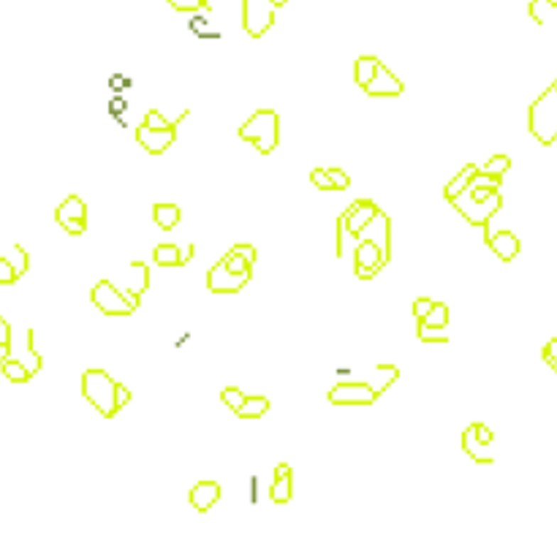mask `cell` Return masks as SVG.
Segmentation results:
<instances>
[{
    "label": "cell",
    "mask_w": 557,
    "mask_h": 557,
    "mask_svg": "<svg viewBox=\"0 0 557 557\" xmlns=\"http://www.w3.org/2000/svg\"><path fill=\"white\" fill-rule=\"evenodd\" d=\"M237 136L242 141H248V144H253L261 155L275 153L280 144L278 112H272V109H259V112H253L248 120L239 125Z\"/></svg>",
    "instance_id": "obj_1"
},
{
    "label": "cell",
    "mask_w": 557,
    "mask_h": 557,
    "mask_svg": "<svg viewBox=\"0 0 557 557\" xmlns=\"http://www.w3.org/2000/svg\"><path fill=\"white\" fill-rule=\"evenodd\" d=\"M82 394L101 416H117V381L107 370H87L82 375Z\"/></svg>",
    "instance_id": "obj_2"
},
{
    "label": "cell",
    "mask_w": 557,
    "mask_h": 557,
    "mask_svg": "<svg viewBox=\"0 0 557 557\" xmlns=\"http://www.w3.org/2000/svg\"><path fill=\"white\" fill-rule=\"evenodd\" d=\"M90 299H93V305L104 315H112V318H123V315H134L136 313V305L112 280H98L90 288Z\"/></svg>",
    "instance_id": "obj_3"
},
{
    "label": "cell",
    "mask_w": 557,
    "mask_h": 557,
    "mask_svg": "<svg viewBox=\"0 0 557 557\" xmlns=\"http://www.w3.org/2000/svg\"><path fill=\"white\" fill-rule=\"evenodd\" d=\"M451 207L460 212V215L470 223V226H479V229H487V223H490V217L495 215L497 210L503 207V196H500V190H497L495 196H490L487 202H473L467 193H460L457 199H451Z\"/></svg>",
    "instance_id": "obj_4"
},
{
    "label": "cell",
    "mask_w": 557,
    "mask_h": 557,
    "mask_svg": "<svg viewBox=\"0 0 557 557\" xmlns=\"http://www.w3.org/2000/svg\"><path fill=\"white\" fill-rule=\"evenodd\" d=\"M278 6L272 0H242V28L250 38H261L275 25Z\"/></svg>",
    "instance_id": "obj_5"
},
{
    "label": "cell",
    "mask_w": 557,
    "mask_h": 557,
    "mask_svg": "<svg viewBox=\"0 0 557 557\" xmlns=\"http://www.w3.org/2000/svg\"><path fill=\"white\" fill-rule=\"evenodd\" d=\"M326 400L332 405H375L378 394L367 381H340L337 386L329 389Z\"/></svg>",
    "instance_id": "obj_6"
},
{
    "label": "cell",
    "mask_w": 557,
    "mask_h": 557,
    "mask_svg": "<svg viewBox=\"0 0 557 557\" xmlns=\"http://www.w3.org/2000/svg\"><path fill=\"white\" fill-rule=\"evenodd\" d=\"M389 259L384 256V250L378 248L375 242L370 239H359V245L354 250V272L356 278L362 280H372L381 269H384V264Z\"/></svg>",
    "instance_id": "obj_7"
},
{
    "label": "cell",
    "mask_w": 557,
    "mask_h": 557,
    "mask_svg": "<svg viewBox=\"0 0 557 557\" xmlns=\"http://www.w3.org/2000/svg\"><path fill=\"white\" fill-rule=\"evenodd\" d=\"M250 283V275H237V272H232L226 264H223V259L207 272V288L212 291V294H239L245 286Z\"/></svg>",
    "instance_id": "obj_8"
},
{
    "label": "cell",
    "mask_w": 557,
    "mask_h": 557,
    "mask_svg": "<svg viewBox=\"0 0 557 557\" xmlns=\"http://www.w3.org/2000/svg\"><path fill=\"white\" fill-rule=\"evenodd\" d=\"M136 141L147 153L163 155L177 141V125H171V128H150V125L141 123L136 128Z\"/></svg>",
    "instance_id": "obj_9"
},
{
    "label": "cell",
    "mask_w": 557,
    "mask_h": 557,
    "mask_svg": "<svg viewBox=\"0 0 557 557\" xmlns=\"http://www.w3.org/2000/svg\"><path fill=\"white\" fill-rule=\"evenodd\" d=\"M381 212V207L372 202V199H359L354 202L345 212H342V220H345V229H348V237H354L359 239L362 232H364V226L370 223L372 217Z\"/></svg>",
    "instance_id": "obj_10"
},
{
    "label": "cell",
    "mask_w": 557,
    "mask_h": 557,
    "mask_svg": "<svg viewBox=\"0 0 557 557\" xmlns=\"http://www.w3.org/2000/svg\"><path fill=\"white\" fill-rule=\"evenodd\" d=\"M403 90H405V85L389 71L384 63L378 65L375 77H372L370 85L364 87V93L372 95V98H397V95H403Z\"/></svg>",
    "instance_id": "obj_11"
},
{
    "label": "cell",
    "mask_w": 557,
    "mask_h": 557,
    "mask_svg": "<svg viewBox=\"0 0 557 557\" xmlns=\"http://www.w3.org/2000/svg\"><path fill=\"white\" fill-rule=\"evenodd\" d=\"M359 239H370V242H375L378 248L384 250V256H391V220H389V215L381 210L378 215L372 217L370 223L364 226V232H362V237Z\"/></svg>",
    "instance_id": "obj_12"
},
{
    "label": "cell",
    "mask_w": 557,
    "mask_h": 557,
    "mask_svg": "<svg viewBox=\"0 0 557 557\" xmlns=\"http://www.w3.org/2000/svg\"><path fill=\"white\" fill-rule=\"evenodd\" d=\"M487 245L490 250L495 253L500 261H514L517 256H519V250H522V242H519V237L509 229H500L495 234H487Z\"/></svg>",
    "instance_id": "obj_13"
},
{
    "label": "cell",
    "mask_w": 557,
    "mask_h": 557,
    "mask_svg": "<svg viewBox=\"0 0 557 557\" xmlns=\"http://www.w3.org/2000/svg\"><path fill=\"white\" fill-rule=\"evenodd\" d=\"M294 497V470L283 463L275 467V479L269 484V500L272 503H288Z\"/></svg>",
    "instance_id": "obj_14"
},
{
    "label": "cell",
    "mask_w": 557,
    "mask_h": 557,
    "mask_svg": "<svg viewBox=\"0 0 557 557\" xmlns=\"http://www.w3.org/2000/svg\"><path fill=\"white\" fill-rule=\"evenodd\" d=\"M220 495H223V487L217 481H199L190 490V506L196 511H202V514H207L220 500Z\"/></svg>",
    "instance_id": "obj_15"
},
{
    "label": "cell",
    "mask_w": 557,
    "mask_h": 557,
    "mask_svg": "<svg viewBox=\"0 0 557 557\" xmlns=\"http://www.w3.org/2000/svg\"><path fill=\"white\" fill-rule=\"evenodd\" d=\"M131 272H134V278H131V283H128V299L139 308V296L150 288V269H147V264L141 261H131Z\"/></svg>",
    "instance_id": "obj_16"
},
{
    "label": "cell",
    "mask_w": 557,
    "mask_h": 557,
    "mask_svg": "<svg viewBox=\"0 0 557 557\" xmlns=\"http://www.w3.org/2000/svg\"><path fill=\"white\" fill-rule=\"evenodd\" d=\"M55 220H58L60 226H68V223H74V220H87V204L82 202L79 196H68V199L55 210Z\"/></svg>",
    "instance_id": "obj_17"
},
{
    "label": "cell",
    "mask_w": 557,
    "mask_h": 557,
    "mask_svg": "<svg viewBox=\"0 0 557 557\" xmlns=\"http://www.w3.org/2000/svg\"><path fill=\"white\" fill-rule=\"evenodd\" d=\"M484 449H487V446H484L479 438H476V430H473V424H470V427L463 433V451L470 457V460H473V463L492 465L495 463V457H492V454H487Z\"/></svg>",
    "instance_id": "obj_18"
},
{
    "label": "cell",
    "mask_w": 557,
    "mask_h": 557,
    "mask_svg": "<svg viewBox=\"0 0 557 557\" xmlns=\"http://www.w3.org/2000/svg\"><path fill=\"white\" fill-rule=\"evenodd\" d=\"M397 378H400V370H397L394 364H375L372 372H370V378H367V384H370L372 391L381 397V394H384V391H386Z\"/></svg>",
    "instance_id": "obj_19"
},
{
    "label": "cell",
    "mask_w": 557,
    "mask_h": 557,
    "mask_svg": "<svg viewBox=\"0 0 557 557\" xmlns=\"http://www.w3.org/2000/svg\"><path fill=\"white\" fill-rule=\"evenodd\" d=\"M153 220L158 223V229L171 232V229H177V226H180V220H183V210H180L177 204H155Z\"/></svg>",
    "instance_id": "obj_20"
},
{
    "label": "cell",
    "mask_w": 557,
    "mask_h": 557,
    "mask_svg": "<svg viewBox=\"0 0 557 557\" xmlns=\"http://www.w3.org/2000/svg\"><path fill=\"white\" fill-rule=\"evenodd\" d=\"M153 261L158 266H183L185 264V250H180V245H155L153 248Z\"/></svg>",
    "instance_id": "obj_21"
},
{
    "label": "cell",
    "mask_w": 557,
    "mask_h": 557,
    "mask_svg": "<svg viewBox=\"0 0 557 557\" xmlns=\"http://www.w3.org/2000/svg\"><path fill=\"white\" fill-rule=\"evenodd\" d=\"M0 370H3V375H6L11 384H28L33 378L31 367H28L22 359H14V356H6V362L0 364Z\"/></svg>",
    "instance_id": "obj_22"
},
{
    "label": "cell",
    "mask_w": 557,
    "mask_h": 557,
    "mask_svg": "<svg viewBox=\"0 0 557 557\" xmlns=\"http://www.w3.org/2000/svg\"><path fill=\"white\" fill-rule=\"evenodd\" d=\"M476 174H479V166H476V163H470V166H465L463 171H460V174H457V177H454V180H451L449 185L443 188V196H446V199H457V196H460V193H463L465 188L470 185V183H473V177H476Z\"/></svg>",
    "instance_id": "obj_23"
},
{
    "label": "cell",
    "mask_w": 557,
    "mask_h": 557,
    "mask_svg": "<svg viewBox=\"0 0 557 557\" xmlns=\"http://www.w3.org/2000/svg\"><path fill=\"white\" fill-rule=\"evenodd\" d=\"M378 65H381L378 58H372V55H362V58L354 63L356 85H359V87H367V85H370V79L375 77V71H378Z\"/></svg>",
    "instance_id": "obj_24"
},
{
    "label": "cell",
    "mask_w": 557,
    "mask_h": 557,
    "mask_svg": "<svg viewBox=\"0 0 557 557\" xmlns=\"http://www.w3.org/2000/svg\"><path fill=\"white\" fill-rule=\"evenodd\" d=\"M272 408V403L266 400V397H245V403H242V408L237 411V416L242 418H261L266 411Z\"/></svg>",
    "instance_id": "obj_25"
},
{
    "label": "cell",
    "mask_w": 557,
    "mask_h": 557,
    "mask_svg": "<svg viewBox=\"0 0 557 557\" xmlns=\"http://www.w3.org/2000/svg\"><path fill=\"white\" fill-rule=\"evenodd\" d=\"M449 324V308L443 302H435L433 310L418 321V326H430V329H443Z\"/></svg>",
    "instance_id": "obj_26"
},
{
    "label": "cell",
    "mask_w": 557,
    "mask_h": 557,
    "mask_svg": "<svg viewBox=\"0 0 557 557\" xmlns=\"http://www.w3.org/2000/svg\"><path fill=\"white\" fill-rule=\"evenodd\" d=\"M511 169V158L509 155H492L484 166H479L481 174H492V177H503L506 171Z\"/></svg>",
    "instance_id": "obj_27"
},
{
    "label": "cell",
    "mask_w": 557,
    "mask_h": 557,
    "mask_svg": "<svg viewBox=\"0 0 557 557\" xmlns=\"http://www.w3.org/2000/svg\"><path fill=\"white\" fill-rule=\"evenodd\" d=\"M245 397H248V394H245V391H242L239 386H226L223 391H220V400H223V405H226V408H232L234 413L242 408Z\"/></svg>",
    "instance_id": "obj_28"
},
{
    "label": "cell",
    "mask_w": 557,
    "mask_h": 557,
    "mask_svg": "<svg viewBox=\"0 0 557 557\" xmlns=\"http://www.w3.org/2000/svg\"><path fill=\"white\" fill-rule=\"evenodd\" d=\"M223 264H226L232 272H237V275H250V266H253V264H250L245 256H239L237 250H229V253L223 256Z\"/></svg>",
    "instance_id": "obj_29"
},
{
    "label": "cell",
    "mask_w": 557,
    "mask_h": 557,
    "mask_svg": "<svg viewBox=\"0 0 557 557\" xmlns=\"http://www.w3.org/2000/svg\"><path fill=\"white\" fill-rule=\"evenodd\" d=\"M9 261L14 264L16 275L22 278V275H28V269H31V259H28V250L22 248V245H14L11 250V256H9Z\"/></svg>",
    "instance_id": "obj_30"
},
{
    "label": "cell",
    "mask_w": 557,
    "mask_h": 557,
    "mask_svg": "<svg viewBox=\"0 0 557 557\" xmlns=\"http://www.w3.org/2000/svg\"><path fill=\"white\" fill-rule=\"evenodd\" d=\"M326 174H329L335 190H348L351 188V174L345 169H340V166H326Z\"/></svg>",
    "instance_id": "obj_31"
},
{
    "label": "cell",
    "mask_w": 557,
    "mask_h": 557,
    "mask_svg": "<svg viewBox=\"0 0 557 557\" xmlns=\"http://www.w3.org/2000/svg\"><path fill=\"white\" fill-rule=\"evenodd\" d=\"M16 280L19 275H16L14 264L9 261V256H0V286H11Z\"/></svg>",
    "instance_id": "obj_32"
},
{
    "label": "cell",
    "mask_w": 557,
    "mask_h": 557,
    "mask_svg": "<svg viewBox=\"0 0 557 557\" xmlns=\"http://www.w3.org/2000/svg\"><path fill=\"white\" fill-rule=\"evenodd\" d=\"M171 9H177L180 14H196L207 6V0H169Z\"/></svg>",
    "instance_id": "obj_33"
},
{
    "label": "cell",
    "mask_w": 557,
    "mask_h": 557,
    "mask_svg": "<svg viewBox=\"0 0 557 557\" xmlns=\"http://www.w3.org/2000/svg\"><path fill=\"white\" fill-rule=\"evenodd\" d=\"M416 335L421 342H449L446 335H440V329H430V326H416Z\"/></svg>",
    "instance_id": "obj_34"
},
{
    "label": "cell",
    "mask_w": 557,
    "mask_h": 557,
    "mask_svg": "<svg viewBox=\"0 0 557 557\" xmlns=\"http://www.w3.org/2000/svg\"><path fill=\"white\" fill-rule=\"evenodd\" d=\"M310 183L318 188V190H335L332 180H329V174H326V166H324V169H313V171H310Z\"/></svg>",
    "instance_id": "obj_35"
},
{
    "label": "cell",
    "mask_w": 557,
    "mask_h": 557,
    "mask_svg": "<svg viewBox=\"0 0 557 557\" xmlns=\"http://www.w3.org/2000/svg\"><path fill=\"white\" fill-rule=\"evenodd\" d=\"M541 354H544V362H546V364H549V367H552V370L557 372V337L544 345Z\"/></svg>",
    "instance_id": "obj_36"
},
{
    "label": "cell",
    "mask_w": 557,
    "mask_h": 557,
    "mask_svg": "<svg viewBox=\"0 0 557 557\" xmlns=\"http://www.w3.org/2000/svg\"><path fill=\"white\" fill-rule=\"evenodd\" d=\"M473 430H476V438H479L484 446H490L492 440H495V435H492V430L484 424V421H473Z\"/></svg>",
    "instance_id": "obj_37"
},
{
    "label": "cell",
    "mask_w": 557,
    "mask_h": 557,
    "mask_svg": "<svg viewBox=\"0 0 557 557\" xmlns=\"http://www.w3.org/2000/svg\"><path fill=\"white\" fill-rule=\"evenodd\" d=\"M433 305H435V299H427V296L416 299V302H413V315H416V321H421V318L433 310Z\"/></svg>",
    "instance_id": "obj_38"
},
{
    "label": "cell",
    "mask_w": 557,
    "mask_h": 557,
    "mask_svg": "<svg viewBox=\"0 0 557 557\" xmlns=\"http://www.w3.org/2000/svg\"><path fill=\"white\" fill-rule=\"evenodd\" d=\"M131 397H134V391L125 386V384H120V381H117V413L123 411L125 405L131 403Z\"/></svg>",
    "instance_id": "obj_39"
},
{
    "label": "cell",
    "mask_w": 557,
    "mask_h": 557,
    "mask_svg": "<svg viewBox=\"0 0 557 557\" xmlns=\"http://www.w3.org/2000/svg\"><path fill=\"white\" fill-rule=\"evenodd\" d=\"M232 250H237V253H239V256H245V259H248L250 264L256 261V256H259V253H256V248H253V245H242V242H239V245H234Z\"/></svg>",
    "instance_id": "obj_40"
},
{
    "label": "cell",
    "mask_w": 557,
    "mask_h": 557,
    "mask_svg": "<svg viewBox=\"0 0 557 557\" xmlns=\"http://www.w3.org/2000/svg\"><path fill=\"white\" fill-rule=\"evenodd\" d=\"M0 342H11V326L0 315Z\"/></svg>",
    "instance_id": "obj_41"
},
{
    "label": "cell",
    "mask_w": 557,
    "mask_h": 557,
    "mask_svg": "<svg viewBox=\"0 0 557 557\" xmlns=\"http://www.w3.org/2000/svg\"><path fill=\"white\" fill-rule=\"evenodd\" d=\"M9 351H11V342H0V364L6 362V356H9Z\"/></svg>",
    "instance_id": "obj_42"
},
{
    "label": "cell",
    "mask_w": 557,
    "mask_h": 557,
    "mask_svg": "<svg viewBox=\"0 0 557 557\" xmlns=\"http://www.w3.org/2000/svg\"><path fill=\"white\" fill-rule=\"evenodd\" d=\"M272 3H275V6H278V9H280V6H286L288 0H272Z\"/></svg>",
    "instance_id": "obj_43"
},
{
    "label": "cell",
    "mask_w": 557,
    "mask_h": 557,
    "mask_svg": "<svg viewBox=\"0 0 557 557\" xmlns=\"http://www.w3.org/2000/svg\"><path fill=\"white\" fill-rule=\"evenodd\" d=\"M549 6H552V9H557V0H549Z\"/></svg>",
    "instance_id": "obj_44"
},
{
    "label": "cell",
    "mask_w": 557,
    "mask_h": 557,
    "mask_svg": "<svg viewBox=\"0 0 557 557\" xmlns=\"http://www.w3.org/2000/svg\"><path fill=\"white\" fill-rule=\"evenodd\" d=\"M552 87H555V93H557V79H555V82H552Z\"/></svg>",
    "instance_id": "obj_45"
},
{
    "label": "cell",
    "mask_w": 557,
    "mask_h": 557,
    "mask_svg": "<svg viewBox=\"0 0 557 557\" xmlns=\"http://www.w3.org/2000/svg\"><path fill=\"white\" fill-rule=\"evenodd\" d=\"M207 3H210V0H207Z\"/></svg>",
    "instance_id": "obj_46"
}]
</instances>
